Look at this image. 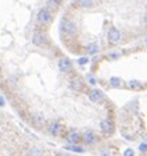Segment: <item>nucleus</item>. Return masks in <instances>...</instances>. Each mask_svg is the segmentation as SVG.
Masks as SVG:
<instances>
[{
	"instance_id": "nucleus-1",
	"label": "nucleus",
	"mask_w": 147,
	"mask_h": 156,
	"mask_svg": "<svg viewBox=\"0 0 147 156\" xmlns=\"http://www.w3.org/2000/svg\"><path fill=\"white\" fill-rule=\"evenodd\" d=\"M76 31H77V27H76L74 21H72V20H63L62 24H60V32L66 34V35H74Z\"/></svg>"
},
{
	"instance_id": "nucleus-2",
	"label": "nucleus",
	"mask_w": 147,
	"mask_h": 156,
	"mask_svg": "<svg viewBox=\"0 0 147 156\" xmlns=\"http://www.w3.org/2000/svg\"><path fill=\"white\" fill-rule=\"evenodd\" d=\"M36 20H38L39 24H51L52 23V14L49 13L48 9H42L36 16Z\"/></svg>"
},
{
	"instance_id": "nucleus-3",
	"label": "nucleus",
	"mask_w": 147,
	"mask_h": 156,
	"mask_svg": "<svg viewBox=\"0 0 147 156\" xmlns=\"http://www.w3.org/2000/svg\"><path fill=\"white\" fill-rule=\"evenodd\" d=\"M58 67H59V70H60L62 73H69V71H72L73 64H72V62H70V58L63 57V58L59 60Z\"/></svg>"
},
{
	"instance_id": "nucleus-4",
	"label": "nucleus",
	"mask_w": 147,
	"mask_h": 156,
	"mask_svg": "<svg viewBox=\"0 0 147 156\" xmlns=\"http://www.w3.org/2000/svg\"><path fill=\"white\" fill-rule=\"evenodd\" d=\"M119 39H121V31L116 28H111L108 31V41L111 43H116L119 42Z\"/></svg>"
},
{
	"instance_id": "nucleus-5",
	"label": "nucleus",
	"mask_w": 147,
	"mask_h": 156,
	"mask_svg": "<svg viewBox=\"0 0 147 156\" xmlns=\"http://www.w3.org/2000/svg\"><path fill=\"white\" fill-rule=\"evenodd\" d=\"M45 43H46V39H45V36H43L41 32H35L32 35V45H35V46H43Z\"/></svg>"
},
{
	"instance_id": "nucleus-6",
	"label": "nucleus",
	"mask_w": 147,
	"mask_h": 156,
	"mask_svg": "<svg viewBox=\"0 0 147 156\" xmlns=\"http://www.w3.org/2000/svg\"><path fill=\"white\" fill-rule=\"evenodd\" d=\"M88 98H90V101L94 102V103H100L102 102V94L98 89H92L90 94H88Z\"/></svg>"
},
{
	"instance_id": "nucleus-7",
	"label": "nucleus",
	"mask_w": 147,
	"mask_h": 156,
	"mask_svg": "<svg viewBox=\"0 0 147 156\" xmlns=\"http://www.w3.org/2000/svg\"><path fill=\"white\" fill-rule=\"evenodd\" d=\"M83 138H84V142L87 144V145H92V144L95 142V134H94V131H91V130L85 131V133L83 134Z\"/></svg>"
},
{
	"instance_id": "nucleus-8",
	"label": "nucleus",
	"mask_w": 147,
	"mask_h": 156,
	"mask_svg": "<svg viewBox=\"0 0 147 156\" xmlns=\"http://www.w3.org/2000/svg\"><path fill=\"white\" fill-rule=\"evenodd\" d=\"M100 128L104 134H111L112 133V123L111 120H102L100 124Z\"/></svg>"
},
{
	"instance_id": "nucleus-9",
	"label": "nucleus",
	"mask_w": 147,
	"mask_h": 156,
	"mask_svg": "<svg viewBox=\"0 0 147 156\" xmlns=\"http://www.w3.org/2000/svg\"><path fill=\"white\" fill-rule=\"evenodd\" d=\"M60 124L58 123V121H53V123H51L49 124V127H48V131H49V134L51 135H58L59 133H60Z\"/></svg>"
},
{
	"instance_id": "nucleus-10",
	"label": "nucleus",
	"mask_w": 147,
	"mask_h": 156,
	"mask_svg": "<svg viewBox=\"0 0 147 156\" xmlns=\"http://www.w3.org/2000/svg\"><path fill=\"white\" fill-rule=\"evenodd\" d=\"M32 121L35 124H42L43 121H45V117H43V114L41 113V112H34L32 113Z\"/></svg>"
},
{
	"instance_id": "nucleus-11",
	"label": "nucleus",
	"mask_w": 147,
	"mask_h": 156,
	"mask_svg": "<svg viewBox=\"0 0 147 156\" xmlns=\"http://www.w3.org/2000/svg\"><path fill=\"white\" fill-rule=\"evenodd\" d=\"M67 138H69V141H70L72 144H77L78 141H80V134H78L77 131L73 130V131H70V133H69Z\"/></svg>"
},
{
	"instance_id": "nucleus-12",
	"label": "nucleus",
	"mask_w": 147,
	"mask_h": 156,
	"mask_svg": "<svg viewBox=\"0 0 147 156\" xmlns=\"http://www.w3.org/2000/svg\"><path fill=\"white\" fill-rule=\"evenodd\" d=\"M78 6L81 7H92L94 6V0H78Z\"/></svg>"
},
{
	"instance_id": "nucleus-13",
	"label": "nucleus",
	"mask_w": 147,
	"mask_h": 156,
	"mask_svg": "<svg viewBox=\"0 0 147 156\" xmlns=\"http://www.w3.org/2000/svg\"><path fill=\"white\" fill-rule=\"evenodd\" d=\"M109 84H111L112 88H119V85H121V80L118 77H112L111 80H109Z\"/></svg>"
},
{
	"instance_id": "nucleus-14",
	"label": "nucleus",
	"mask_w": 147,
	"mask_h": 156,
	"mask_svg": "<svg viewBox=\"0 0 147 156\" xmlns=\"http://www.w3.org/2000/svg\"><path fill=\"white\" fill-rule=\"evenodd\" d=\"M72 88H73V89H81V88H83L81 81H80L78 78H74V80H73V82H72Z\"/></svg>"
},
{
	"instance_id": "nucleus-15",
	"label": "nucleus",
	"mask_w": 147,
	"mask_h": 156,
	"mask_svg": "<svg viewBox=\"0 0 147 156\" xmlns=\"http://www.w3.org/2000/svg\"><path fill=\"white\" fill-rule=\"evenodd\" d=\"M65 149L73 151V152H84V149H83V148H80V146H70V145H65Z\"/></svg>"
},
{
	"instance_id": "nucleus-16",
	"label": "nucleus",
	"mask_w": 147,
	"mask_h": 156,
	"mask_svg": "<svg viewBox=\"0 0 147 156\" xmlns=\"http://www.w3.org/2000/svg\"><path fill=\"white\" fill-rule=\"evenodd\" d=\"M87 50H88V53H95L98 50L97 43H91V45H88L87 46Z\"/></svg>"
},
{
	"instance_id": "nucleus-17",
	"label": "nucleus",
	"mask_w": 147,
	"mask_h": 156,
	"mask_svg": "<svg viewBox=\"0 0 147 156\" xmlns=\"http://www.w3.org/2000/svg\"><path fill=\"white\" fill-rule=\"evenodd\" d=\"M127 85H129L130 88H139V87H140V82H139V81H129V84H127Z\"/></svg>"
},
{
	"instance_id": "nucleus-18",
	"label": "nucleus",
	"mask_w": 147,
	"mask_h": 156,
	"mask_svg": "<svg viewBox=\"0 0 147 156\" xmlns=\"http://www.w3.org/2000/svg\"><path fill=\"white\" fill-rule=\"evenodd\" d=\"M139 149H140L141 152H147V144L146 142H141L140 145H139Z\"/></svg>"
},
{
	"instance_id": "nucleus-19",
	"label": "nucleus",
	"mask_w": 147,
	"mask_h": 156,
	"mask_svg": "<svg viewBox=\"0 0 147 156\" xmlns=\"http://www.w3.org/2000/svg\"><path fill=\"white\" fill-rule=\"evenodd\" d=\"M123 155H125V156H133L134 152H133V149H126V151L123 152Z\"/></svg>"
},
{
	"instance_id": "nucleus-20",
	"label": "nucleus",
	"mask_w": 147,
	"mask_h": 156,
	"mask_svg": "<svg viewBox=\"0 0 147 156\" xmlns=\"http://www.w3.org/2000/svg\"><path fill=\"white\" fill-rule=\"evenodd\" d=\"M49 6H51V7H55V9H56V7L59 6V3L56 2V0H49Z\"/></svg>"
},
{
	"instance_id": "nucleus-21",
	"label": "nucleus",
	"mask_w": 147,
	"mask_h": 156,
	"mask_svg": "<svg viewBox=\"0 0 147 156\" xmlns=\"http://www.w3.org/2000/svg\"><path fill=\"white\" fill-rule=\"evenodd\" d=\"M85 63H88V57H83V58H80V60H78V64H80V66L85 64Z\"/></svg>"
},
{
	"instance_id": "nucleus-22",
	"label": "nucleus",
	"mask_w": 147,
	"mask_h": 156,
	"mask_svg": "<svg viewBox=\"0 0 147 156\" xmlns=\"http://www.w3.org/2000/svg\"><path fill=\"white\" fill-rule=\"evenodd\" d=\"M109 57L111 58H118L119 57V53H112V55H109Z\"/></svg>"
},
{
	"instance_id": "nucleus-23",
	"label": "nucleus",
	"mask_w": 147,
	"mask_h": 156,
	"mask_svg": "<svg viewBox=\"0 0 147 156\" xmlns=\"http://www.w3.org/2000/svg\"><path fill=\"white\" fill-rule=\"evenodd\" d=\"M2 106H4V99H3V96H0V107Z\"/></svg>"
},
{
	"instance_id": "nucleus-24",
	"label": "nucleus",
	"mask_w": 147,
	"mask_h": 156,
	"mask_svg": "<svg viewBox=\"0 0 147 156\" xmlns=\"http://www.w3.org/2000/svg\"><path fill=\"white\" fill-rule=\"evenodd\" d=\"M144 24H146V25H147V14H146V16H144Z\"/></svg>"
},
{
	"instance_id": "nucleus-25",
	"label": "nucleus",
	"mask_w": 147,
	"mask_h": 156,
	"mask_svg": "<svg viewBox=\"0 0 147 156\" xmlns=\"http://www.w3.org/2000/svg\"><path fill=\"white\" fill-rule=\"evenodd\" d=\"M146 42H147V38H146Z\"/></svg>"
}]
</instances>
